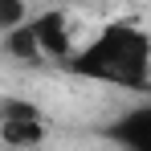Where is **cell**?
Segmentation results:
<instances>
[{"mask_svg":"<svg viewBox=\"0 0 151 151\" xmlns=\"http://www.w3.org/2000/svg\"><path fill=\"white\" fill-rule=\"evenodd\" d=\"M45 114H41V106L29 98H0V143L4 147H17V151H33L41 147V139H45Z\"/></svg>","mask_w":151,"mask_h":151,"instance_id":"cell-2","label":"cell"},{"mask_svg":"<svg viewBox=\"0 0 151 151\" xmlns=\"http://www.w3.org/2000/svg\"><path fill=\"white\" fill-rule=\"evenodd\" d=\"M29 25L37 33V41H41V53H45V61H70L74 57V33H70V17L61 12V8H45V12H37V17H29Z\"/></svg>","mask_w":151,"mask_h":151,"instance_id":"cell-3","label":"cell"},{"mask_svg":"<svg viewBox=\"0 0 151 151\" xmlns=\"http://www.w3.org/2000/svg\"><path fill=\"white\" fill-rule=\"evenodd\" d=\"M4 53L12 57V61H21V65H41L45 61V53H41V41H37V33L33 25H17L12 33H4Z\"/></svg>","mask_w":151,"mask_h":151,"instance_id":"cell-5","label":"cell"},{"mask_svg":"<svg viewBox=\"0 0 151 151\" xmlns=\"http://www.w3.org/2000/svg\"><path fill=\"white\" fill-rule=\"evenodd\" d=\"M106 135L123 151H151V98L139 102L135 110H127L119 123H110Z\"/></svg>","mask_w":151,"mask_h":151,"instance_id":"cell-4","label":"cell"},{"mask_svg":"<svg viewBox=\"0 0 151 151\" xmlns=\"http://www.w3.org/2000/svg\"><path fill=\"white\" fill-rule=\"evenodd\" d=\"M78 78L106 82L119 90H147L151 86V33L135 21H110L65 61Z\"/></svg>","mask_w":151,"mask_h":151,"instance_id":"cell-1","label":"cell"},{"mask_svg":"<svg viewBox=\"0 0 151 151\" xmlns=\"http://www.w3.org/2000/svg\"><path fill=\"white\" fill-rule=\"evenodd\" d=\"M29 21V0H0V33H12Z\"/></svg>","mask_w":151,"mask_h":151,"instance_id":"cell-6","label":"cell"}]
</instances>
